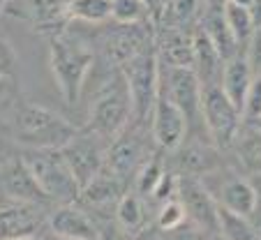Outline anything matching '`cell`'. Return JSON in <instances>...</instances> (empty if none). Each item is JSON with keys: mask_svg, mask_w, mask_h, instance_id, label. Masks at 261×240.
<instances>
[{"mask_svg": "<svg viewBox=\"0 0 261 240\" xmlns=\"http://www.w3.org/2000/svg\"><path fill=\"white\" fill-rule=\"evenodd\" d=\"M160 67V95L182 111L188 125L201 118V81L190 67Z\"/></svg>", "mask_w": 261, "mask_h": 240, "instance_id": "cell-7", "label": "cell"}, {"mask_svg": "<svg viewBox=\"0 0 261 240\" xmlns=\"http://www.w3.org/2000/svg\"><path fill=\"white\" fill-rule=\"evenodd\" d=\"M238 162L245 167V171L261 176V127H247L241 129L233 141Z\"/></svg>", "mask_w": 261, "mask_h": 240, "instance_id": "cell-21", "label": "cell"}, {"mask_svg": "<svg viewBox=\"0 0 261 240\" xmlns=\"http://www.w3.org/2000/svg\"><path fill=\"white\" fill-rule=\"evenodd\" d=\"M49 231L72 240H97V226L84 208L67 203L49 215Z\"/></svg>", "mask_w": 261, "mask_h": 240, "instance_id": "cell-13", "label": "cell"}, {"mask_svg": "<svg viewBox=\"0 0 261 240\" xmlns=\"http://www.w3.org/2000/svg\"><path fill=\"white\" fill-rule=\"evenodd\" d=\"M180 164L182 169L192 176H199L201 171H206L208 167L213 164V152H208L203 146H197V148H185L180 152Z\"/></svg>", "mask_w": 261, "mask_h": 240, "instance_id": "cell-32", "label": "cell"}, {"mask_svg": "<svg viewBox=\"0 0 261 240\" xmlns=\"http://www.w3.org/2000/svg\"><path fill=\"white\" fill-rule=\"evenodd\" d=\"M222 7H224V3H222L220 7H211V10H208V14L203 16L201 30L208 35V39H211L213 46L217 49L220 58L227 63V60H231L233 56H238V46L241 44H238L236 37H233V33L229 30Z\"/></svg>", "mask_w": 261, "mask_h": 240, "instance_id": "cell-18", "label": "cell"}, {"mask_svg": "<svg viewBox=\"0 0 261 240\" xmlns=\"http://www.w3.org/2000/svg\"><path fill=\"white\" fill-rule=\"evenodd\" d=\"M241 111L227 99L220 86H201V123L217 148H231L241 132Z\"/></svg>", "mask_w": 261, "mask_h": 240, "instance_id": "cell-6", "label": "cell"}, {"mask_svg": "<svg viewBox=\"0 0 261 240\" xmlns=\"http://www.w3.org/2000/svg\"><path fill=\"white\" fill-rule=\"evenodd\" d=\"M107 146L109 143L102 141L99 137H95V134L79 132L67 146L60 148L65 162H67L69 171H72L74 180L79 182L81 190H84L97 173H102Z\"/></svg>", "mask_w": 261, "mask_h": 240, "instance_id": "cell-8", "label": "cell"}, {"mask_svg": "<svg viewBox=\"0 0 261 240\" xmlns=\"http://www.w3.org/2000/svg\"><path fill=\"white\" fill-rule=\"evenodd\" d=\"M93 65L90 49H84L79 42H74L63 35H54L49 42V67L54 72L56 86L67 104H79L88 69Z\"/></svg>", "mask_w": 261, "mask_h": 240, "instance_id": "cell-3", "label": "cell"}, {"mask_svg": "<svg viewBox=\"0 0 261 240\" xmlns=\"http://www.w3.org/2000/svg\"><path fill=\"white\" fill-rule=\"evenodd\" d=\"M178 201L185 208L188 222L201 229L203 233L217 231V201L213 194L203 187V182L194 176H182L178 178L176 185Z\"/></svg>", "mask_w": 261, "mask_h": 240, "instance_id": "cell-10", "label": "cell"}, {"mask_svg": "<svg viewBox=\"0 0 261 240\" xmlns=\"http://www.w3.org/2000/svg\"><path fill=\"white\" fill-rule=\"evenodd\" d=\"M137 190L139 194H148V196H153L155 190L160 187V182H162V178L167 176V171H164V164L160 157H150L146 164H143L141 169H139L137 173Z\"/></svg>", "mask_w": 261, "mask_h": 240, "instance_id": "cell-28", "label": "cell"}, {"mask_svg": "<svg viewBox=\"0 0 261 240\" xmlns=\"http://www.w3.org/2000/svg\"><path fill=\"white\" fill-rule=\"evenodd\" d=\"M217 206L227 208L229 212H236L243 217H252L256 210V203H259V194L256 190L243 178H231L224 185L220 187V194H217Z\"/></svg>", "mask_w": 261, "mask_h": 240, "instance_id": "cell-17", "label": "cell"}, {"mask_svg": "<svg viewBox=\"0 0 261 240\" xmlns=\"http://www.w3.org/2000/svg\"><path fill=\"white\" fill-rule=\"evenodd\" d=\"M23 240H40V238H37V235H35V238H23Z\"/></svg>", "mask_w": 261, "mask_h": 240, "instance_id": "cell-42", "label": "cell"}, {"mask_svg": "<svg viewBox=\"0 0 261 240\" xmlns=\"http://www.w3.org/2000/svg\"><path fill=\"white\" fill-rule=\"evenodd\" d=\"M247 12H250V19H252L254 30H261V0H252Z\"/></svg>", "mask_w": 261, "mask_h": 240, "instance_id": "cell-39", "label": "cell"}, {"mask_svg": "<svg viewBox=\"0 0 261 240\" xmlns=\"http://www.w3.org/2000/svg\"><path fill=\"white\" fill-rule=\"evenodd\" d=\"M97 240H132V238L116 222H107L102 229H97Z\"/></svg>", "mask_w": 261, "mask_h": 240, "instance_id": "cell-37", "label": "cell"}, {"mask_svg": "<svg viewBox=\"0 0 261 240\" xmlns=\"http://www.w3.org/2000/svg\"><path fill=\"white\" fill-rule=\"evenodd\" d=\"M188 222V215H185V208L178 201V196H171L167 201H162L158 210V229L160 231H173L178 226H182Z\"/></svg>", "mask_w": 261, "mask_h": 240, "instance_id": "cell-31", "label": "cell"}, {"mask_svg": "<svg viewBox=\"0 0 261 240\" xmlns=\"http://www.w3.org/2000/svg\"><path fill=\"white\" fill-rule=\"evenodd\" d=\"M192 51H194V65H192L194 74L199 76L201 86H211L213 84L211 78L215 76L217 72L222 74L220 65L224 63V60L220 58L217 49L213 46V42L208 39V35L203 33L201 28H199L197 33L192 35Z\"/></svg>", "mask_w": 261, "mask_h": 240, "instance_id": "cell-20", "label": "cell"}, {"mask_svg": "<svg viewBox=\"0 0 261 240\" xmlns=\"http://www.w3.org/2000/svg\"><path fill=\"white\" fill-rule=\"evenodd\" d=\"M143 143V134L139 129H125L123 134L114 139L107 146V155H104V171L116 176L118 180H127V178L137 176L139 169L150 159Z\"/></svg>", "mask_w": 261, "mask_h": 240, "instance_id": "cell-9", "label": "cell"}, {"mask_svg": "<svg viewBox=\"0 0 261 240\" xmlns=\"http://www.w3.org/2000/svg\"><path fill=\"white\" fill-rule=\"evenodd\" d=\"M146 14L141 0H111V19L120 25H137Z\"/></svg>", "mask_w": 261, "mask_h": 240, "instance_id": "cell-30", "label": "cell"}, {"mask_svg": "<svg viewBox=\"0 0 261 240\" xmlns=\"http://www.w3.org/2000/svg\"><path fill=\"white\" fill-rule=\"evenodd\" d=\"M0 185H3V192L10 196L12 201H25V203H37V206H40L46 199L40 192V187L35 185L28 169L23 167L21 157L16 162H10L3 169V173H0Z\"/></svg>", "mask_w": 261, "mask_h": 240, "instance_id": "cell-15", "label": "cell"}, {"mask_svg": "<svg viewBox=\"0 0 261 240\" xmlns=\"http://www.w3.org/2000/svg\"><path fill=\"white\" fill-rule=\"evenodd\" d=\"M21 162L46 199L60 206L79 201L81 187L74 180L60 150H25L21 155Z\"/></svg>", "mask_w": 261, "mask_h": 240, "instance_id": "cell-2", "label": "cell"}, {"mask_svg": "<svg viewBox=\"0 0 261 240\" xmlns=\"http://www.w3.org/2000/svg\"><path fill=\"white\" fill-rule=\"evenodd\" d=\"M252 78H254V74H252L245 56H233V58L227 60L224 67H222L220 88H222V93L227 95L229 102L241 111V116H243V104H245L247 90H250V86H252Z\"/></svg>", "mask_w": 261, "mask_h": 240, "instance_id": "cell-14", "label": "cell"}, {"mask_svg": "<svg viewBox=\"0 0 261 240\" xmlns=\"http://www.w3.org/2000/svg\"><path fill=\"white\" fill-rule=\"evenodd\" d=\"M143 7H146L148 14H153L155 19H160V16L164 14V7H167V3L164 0H141Z\"/></svg>", "mask_w": 261, "mask_h": 240, "instance_id": "cell-38", "label": "cell"}, {"mask_svg": "<svg viewBox=\"0 0 261 240\" xmlns=\"http://www.w3.org/2000/svg\"><path fill=\"white\" fill-rule=\"evenodd\" d=\"M243 118L252 123H261V76L252 78V86L247 90L245 104H243Z\"/></svg>", "mask_w": 261, "mask_h": 240, "instance_id": "cell-33", "label": "cell"}, {"mask_svg": "<svg viewBox=\"0 0 261 240\" xmlns=\"http://www.w3.org/2000/svg\"><path fill=\"white\" fill-rule=\"evenodd\" d=\"M16 67V54L7 39L0 37V78H7L14 74Z\"/></svg>", "mask_w": 261, "mask_h": 240, "instance_id": "cell-35", "label": "cell"}, {"mask_svg": "<svg viewBox=\"0 0 261 240\" xmlns=\"http://www.w3.org/2000/svg\"><path fill=\"white\" fill-rule=\"evenodd\" d=\"M158 240H208V235L201 229H197L194 224L185 222L182 226H178L173 231H160Z\"/></svg>", "mask_w": 261, "mask_h": 240, "instance_id": "cell-34", "label": "cell"}, {"mask_svg": "<svg viewBox=\"0 0 261 240\" xmlns=\"http://www.w3.org/2000/svg\"><path fill=\"white\" fill-rule=\"evenodd\" d=\"M169 16V28L182 30L185 25L194 23V19L199 16V0H169V5L164 7Z\"/></svg>", "mask_w": 261, "mask_h": 240, "instance_id": "cell-29", "label": "cell"}, {"mask_svg": "<svg viewBox=\"0 0 261 240\" xmlns=\"http://www.w3.org/2000/svg\"><path fill=\"white\" fill-rule=\"evenodd\" d=\"M40 240H72V238H63V235H56V233H51L49 231V233H44Z\"/></svg>", "mask_w": 261, "mask_h": 240, "instance_id": "cell-40", "label": "cell"}, {"mask_svg": "<svg viewBox=\"0 0 261 240\" xmlns=\"http://www.w3.org/2000/svg\"><path fill=\"white\" fill-rule=\"evenodd\" d=\"M217 231H220V240H256L250 217L229 212L222 206H217Z\"/></svg>", "mask_w": 261, "mask_h": 240, "instance_id": "cell-26", "label": "cell"}, {"mask_svg": "<svg viewBox=\"0 0 261 240\" xmlns=\"http://www.w3.org/2000/svg\"><path fill=\"white\" fill-rule=\"evenodd\" d=\"M222 12H224V21H227L229 30L233 33V37H236L238 44H243V42H250L252 35H254L256 30H254V25H252V19H250V12H247V7L233 5V3L224 0V7H222Z\"/></svg>", "mask_w": 261, "mask_h": 240, "instance_id": "cell-27", "label": "cell"}, {"mask_svg": "<svg viewBox=\"0 0 261 240\" xmlns=\"http://www.w3.org/2000/svg\"><path fill=\"white\" fill-rule=\"evenodd\" d=\"M116 224L129 235L146 226V206L137 194H123L116 203Z\"/></svg>", "mask_w": 261, "mask_h": 240, "instance_id": "cell-24", "label": "cell"}, {"mask_svg": "<svg viewBox=\"0 0 261 240\" xmlns=\"http://www.w3.org/2000/svg\"><path fill=\"white\" fill-rule=\"evenodd\" d=\"M123 81L132 102V118L146 120L160 97V67L150 51H141L123 65Z\"/></svg>", "mask_w": 261, "mask_h": 240, "instance_id": "cell-4", "label": "cell"}, {"mask_svg": "<svg viewBox=\"0 0 261 240\" xmlns=\"http://www.w3.org/2000/svg\"><path fill=\"white\" fill-rule=\"evenodd\" d=\"M129 120H132V102H129L127 88L123 81V86H111L95 99V104L90 106L86 132L111 143L118 134L127 129Z\"/></svg>", "mask_w": 261, "mask_h": 240, "instance_id": "cell-5", "label": "cell"}, {"mask_svg": "<svg viewBox=\"0 0 261 240\" xmlns=\"http://www.w3.org/2000/svg\"><path fill=\"white\" fill-rule=\"evenodd\" d=\"M134 28H137V25H123L118 33H114L111 37H109L107 54H109V58L114 60V63L125 65L127 60H132L134 56H139L143 51L141 39L137 37Z\"/></svg>", "mask_w": 261, "mask_h": 240, "instance_id": "cell-23", "label": "cell"}, {"mask_svg": "<svg viewBox=\"0 0 261 240\" xmlns=\"http://www.w3.org/2000/svg\"><path fill=\"white\" fill-rule=\"evenodd\" d=\"M188 118L182 116V111L178 106H173L167 97L160 95L155 102L153 111H150V132L153 139L162 150H180L182 141L188 137Z\"/></svg>", "mask_w": 261, "mask_h": 240, "instance_id": "cell-11", "label": "cell"}, {"mask_svg": "<svg viewBox=\"0 0 261 240\" xmlns=\"http://www.w3.org/2000/svg\"><path fill=\"white\" fill-rule=\"evenodd\" d=\"M160 60L167 67H190L194 65V51H192V37L185 35V30L178 28H164L158 39Z\"/></svg>", "mask_w": 261, "mask_h": 240, "instance_id": "cell-16", "label": "cell"}, {"mask_svg": "<svg viewBox=\"0 0 261 240\" xmlns=\"http://www.w3.org/2000/svg\"><path fill=\"white\" fill-rule=\"evenodd\" d=\"M10 12L35 23H44V21L51 23L60 14H65V5H60V0H12Z\"/></svg>", "mask_w": 261, "mask_h": 240, "instance_id": "cell-22", "label": "cell"}, {"mask_svg": "<svg viewBox=\"0 0 261 240\" xmlns=\"http://www.w3.org/2000/svg\"><path fill=\"white\" fill-rule=\"evenodd\" d=\"M245 60H247V65H250L252 74H254V76H261V30H256V33L252 35Z\"/></svg>", "mask_w": 261, "mask_h": 240, "instance_id": "cell-36", "label": "cell"}, {"mask_svg": "<svg viewBox=\"0 0 261 240\" xmlns=\"http://www.w3.org/2000/svg\"><path fill=\"white\" fill-rule=\"evenodd\" d=\"M208 240H220V238H208Z\"/></svg>", "mask_w": 261, "mask_h": 240, "instance_id": "cell-43", "label": "cell"}, {"mask_svg": "<svg viewBox=\"0 0 261 240\" xmlns=\"http://www.w3.org/2000/svg\"><path fill=\"white\" fill-rule=\"evenodd\" d=\"M12 132L28 150H60L79 134V129L51 109L40 104H21L14 111Z\"/></svg>", "mask_w": 261, "mask_h": 240, "instance_id": "cell-1", "label": "cell"}, {"mask_svg": "<svg viewBox=\"0 0 261 240\" xmlns=\"http://www.w3.org/2000/svg\"><path fill=\"white\" fill-rule=\"evenodd\" d=\"M123 194H125V182L102 169V173H97V176L81 190L79 199L86 206L107 208V206H111V203H118Z\"/></svg>", "mask_w": 261, "mask_h": 240, "instance_id": "cell-19", "label": "cell"}, {"mask_svg": "<svg viewBox=\"0 0 261 240\" xmlns=\"http://www.w3.org/2000/svg\"><path fill=\"white\" fill-rule=\"evenodd\" d=\"M65 16L86 23H102L111 19V0H67Z\"/></svg>", "mask_w": 261, "mask_h": 240, "instance_id": "cell-25", "label": "cell"}, {"mask_svg": "<svg viewBox=\"0 0 261 240\" xmlns=\"http://www.w3.org/2000/svg\"><path fill=\"white\" fill-rule=\"evenodd\" d=\"M229 3H233V5H241V7H250L252 0H229Z\"/></svg>", "mask_w": 261, "mask_h": 240, "instance_id": "cell-41", "label": "cell"}, {"mask_svg": "<svg viewBox=\"0 0 261 240\" xmlns=\"http://www.w3.org/2000/svg\"><path fill=\"white\" fill-rule=\"evenodd\" d=\"M42 210L37 203L10 201L0 206V240H23L35 238L42 229Z\"/></svg>", "mask_w": 261, "mask_h": 240, "instance_id": "cell-12", "label": "cell"}]
</instances>
